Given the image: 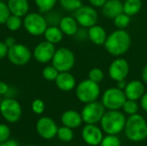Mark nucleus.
<instances>
[{"instance_id":"f257e3e1","label":"nucleus","mask_w":147,"mask_h":146,"mask_svg":"<svg viewBox=\"0 0 147 146\" xmlns=\"http://www.w3.org/2000/svg\"><path fill=\"white\" fill-rule=\"evenodd\" d=\"M131 44L132 38L130 34L126 29H116L108 34L103 46L110 55L121 57L128 52Z\"/></svg>"},{"instance_id":"f03ea898","label":"nucleus","mask_w":147,"mask_h":146,"mask_svg":"<svg viewBox=\"0 0 147 146\" xmlns=\"http://www.w3.org/2000/svg\"><path fill=\"white\" fill-rule=\"evenodd\" d=\"M127 118L120 110H108L103 114L100 124L102 130L108 135H117L124 131Z\"/></svg>"},{"instance_id":"7ed1b4c3","label":"nucleus","mask_w":147,"mask_h":146,"mask_svg":"<svg viewBox=\"0 0 147 146\" xmlns=\"http://www.w3.org/2000/svg\"><path fill=\"white\" fill-rule=\"evenodd\" d=\"M127 138L133 142H141L147 139V122L145 118L138 114L130 115L124 128Z\"/></svg>"},{"instance_id":"20e7f679","label":"nucleus","mask_w":147,"mask_h":146,"mask_svg":"<svg viewBox=\"0 0 147 146\" xmlns=\"http://www.w3.org/2000/svg\"><path fill=\"white\" fill-rule=\"evenodd\" d=\"M101 94L99 83L87 78L76 86V96L81 102L86 104L97 101Z\"/></svg>"},{"instance_id":"39448f33","label":"nucleus","mask_w":147,"mask_h":146,"mask_svg":"<svg viewBox=\"0 0 147 146\" xmlns=\"http://www.w3.org/2000/svg\"><path fill=\"white\" fill-rule=\"evenodd\" d=\"M22 25L26 31L34 36L44 34V32L48 27V23L46 17L36 12L28 13L24 16Z\"/></svg>"},{"instance_id":"423d86ee","label":"nucleus","mask_w":147,"mask_h":146,"mask_svg":"<svg viewBox=\"0 0 147 146\" xmlns=\"http://www.w3.org/2000/svg\"><path fill=\"white\" fill-rule=\"evenodd\" d=\"M75 55L73 52L67 47H60L56 49L52 65L59 71H70L75 65Z\"/></svg>"},{"instance_id":"0eeeda50","label":"nucleus","mask_w":147,"mask_h":146,"mask_svg":"<svg viewBox=\"0 0 147 146\" xmlns=\"http://www.w3.org/2000/svg\"><path fill=\"white\" fill-rule=\"evenodd\" d=\"M127 100L124 90L112 87L104 91L102 96V103L107 110H120Z\"/></svg>"},{"instance_id":"6e6552de","label":"nucleus","mask_w":147,"mask_h":146,"mask_svg":"<svg viewBox=\"0 0 147 146\" xmlns=\"http://www.w3.org/2000/svg\"><path fill=\"white\" fill-rule=\"evenodd\" d=\"M0 113L5 120L16 123L22 116V107L16 99L7 97L0 102Z\"/></svg>"},{"instance_id":"1a4fd4ad","label":"nucleus","mask_w":147,"mask_h":146,"mask_svg":"<svg viewBox=\"0 0 147 146\" xmlns=\"http://www.w3.org/2000/svg\"><path fill=\"white\" fill-rule=\"evenodd\" d=\"M106 112V108L102 102L97 101L86 103L82 109L81 115L83 121L85 124H93L96 125L100 123L103 114Z\"/></svg>"},{"instance_id":"9d476101","label":"nucleus","mask_w":147,"mask_h":146,"mask_svg":"<svg viewBox=\"0 0 147 146\" xmlns=\"http://www.w3.org/2000/svg\"><path fill=\"white\" fill-rule=\"evenodd\" d=\"M74 17L78 25L85 28L97 24L99 18L96 8L91 5H82L74 12Z\"/></svg>"},{"instance_id":"9b49d317","label":"nucleus","mask_w":147,"mask_h":146,"mask_svg":"<svg viewBox=\"0 0 147 146\" xmlns=\"http://www.w3.org/2000/svg\"><path fill=\"white\" fill-rule=\"evenodd\" d=\"M7 57L11 64L22 66L30 61L32 53L28 46L22 44H16L9 48Z\"/></svg>"},{"instance_id":"f8f14e48","label":"nucleus","mask_w":147,"mask_h":146,"mask_svg":"<svg viewBox=\"0 0 147 146\" xmlns=\"http://www.w3.org/2000/svg\"><path fill=\"white\" fill-rule=\"evenodd\" d=\"M129 71L130 66L127 60L121 57H116V59L110 63L108 70L109 77L115 82L127 79Z\"/></svg>"},{"instance_id":"ddd939ff","label":"nucleus","mask_w":147,"mask_h":146,"mask_svg":"<svg viewBox=\"0 0 147 146\" xmlns=\"http://www.w3.org/2000/svg\"><path fill=\"white\" fill-rule=\"evenodd\" d=\"M55 51L56 48L54 44L47 40H44L35 46L34 50V58L39 63L46 64L52 61Z\"/></svg>"},{"instance_id":"4468645a","label":"nucleus","mask_w":147,"mask_h":146,"mask_svg":"<svg viewBox=\"0 0 147 146\" xmlns=\"http://www.w3.org/2000/svg\"><path fill=\"white\" fill-rule=\"evenodd\" d=\"M58 128L55 121L49 117H42L36 123L37 133L44 139H52L57 136Z\"/></svg>"},{"instance_id":"2eb2a0df","label":"nucleus","mask_w":147,"mask_h":146,"mask_svg":"<svg viewBox=\"0 0 147 146\" xmlns=\"http://www.w3.org/2000/svg\"><path fill=\"white\" fill-rule=\"evenodd\" d=\"M82 139L90 146L99 145L103 139V133L100 127L93 124H86L82 129Z\"/></svg>"},{"instance_id":"dca6fc26","label":"nucleus","mask_w":147,"mask_h":146,"mask_svg":"<svg viewBox=\"0 0 147 146\" xmlns=\"http://www.w3.org/2000/svg\"><path fill=\"white\" fill-rule=\"evenodd\" d=\"M146 92V87L143 81L134 79L127 83L124 93L126 95L127 99L138 101L140 100L143 95Z\"/></svg>"},{"instance_id":"f3484780","label":"nucleus","mask_w":147,"mask_h":146,"mask_svg":"<svg viewBox=\"0 0 147 146\" xmlns=\"http://www.w3.org/2000/svg\"><path fill=\"white\" fill-rule=\"evenodd\" d=\"M55 83L60 90L68 92L76 87L77 82L75 77L70 71H64L59 73L55 79Z\"/></svg>"},{"instance_id":"a211bd4d","label":"nucleus","mask_w":147,"mask_h":146,"mask_svg":"<svg viewBox=\"0 0 147 146\" xmlns=\"http://www.w3.org/2000/svg\"><path fill=\"white\" fill-rule=\"evenodd\" d=\"M122 12L123 3L121 0H107L102 7V14L109 19H114Z\"/></svg>"},{"instance_id":"6ab92c4d","label":"nucleus","mask_w":147,"mask_h":146,"mask_svg":"<svg viewBox=\"0 0 147 146\" xmlns=\"http://www.w3.org/2000/svg\"><path fill=\"white\" fill-rule=\"evenodd\" d=\"M108 37L107 31L100 25H94L88 28L89 40L96 46H103Z\"/></svg>"},{"instance_id":"aec40b11","label":"nucleus","mask_w":147,"mask_h":146,"mask_svg":"<svg viewBox=\"0 0 147 146\" xmlns=\"http://www.w3.org/2000/svg\"><path fill=\"white\" fill-rule=\"evenodd\" d=\"M59 27L64 34L68 36H74L78 31V23L74 16L66 15L60 19Z\"/></svg>"},{"instance_id":"412c9836","label":"nucleus","mask_w":147,"mask_h":146,"mask_svg":"<svg viewBox=\"0 0 147 146\" xmlns=\"http://www.w3.org/2000/svg\"><path fill=\"white\" fill-rule=\"evenodd\" d=\"M61 121L64 126L71 129L79 127L82 122H84L81 114L75 110H67L64 112L61 116Z\"/></svg>"},{"instance_id":"4be33fe9","label":"nucleus","mask_w":147,"mask_h":146,"mask_svg":"<svg viewBox=\"0 0 147 146\" xmlns=\"http://www.w3.org/2000/svg\"><path fill=\"white\" fill-rule=\"evenodd\" d=\"M7 4L11 15L23 17L28 13L29 3L28 0H8Z\"/></svg>"},{"instance_id":"5701e85b","label":"nucleus","mask_w":147,"mask_h":146,"mask_svg":"<svg viewBox=\"0 0 147 146\" xmlns=\"http://www.w3.org/2000/svg\"><path fill=\"white\" fill-rule=\"evenodd\" d=\"M44 37L46 40L55 45L62 40L64 37V34L59 28V27L56 25H51L47 27L46 31L44 32Z\"/></svg>"},{"instance_id":"b1692460","label":"nucleus","mask_w":147,"mask_h":146,"mask_svg":"<svg viewBox=\"0 0 147 146\" xmlns=\"http://www.w3.org/2000/svg\"><path fill=\"white\" fill-rule=\"evenodd\" d=\"M142 8L141 0H125L123 3V12L130 16L137 15Z\"/></svg>"},{"instance_id":"393cba45","label":"nucleus","mask_w":147,"mask_h":146,"mask_svg":"<svg viewBox=\"0 0 147 146\" xmlns=\"http://www.w3.org/2000/svg\"><path fill=\"white\" fill-rule=\"evenodd\" d=\"M113 20L114 25L117 29H126L131 22V16L122 12L116 17H115Z\"/></svg>"},{"instance_id":"a878e982","label":"nucleus","mask_w":147,"mask_h":146,"mask_svg":"<svg viewBox=\"0 0 147 146\" xmlns=\"http://www.w3.org/2000/svg\"><path fill=\"white\" fill-rule=\"evenodd\" d=\"M57 136H58L59 140H61L62 142L67 143V142H70L73 139L74 133H73V131L71 128L67 127L65 126H63L58 128Z\"/></svg>"},{"instance_id":"bb28decb","label":"nucleus","mask_w":147,"mask_h":146,"mask_svg":"<svg viewBox=\"0 0 147 146\" xmlns=\"http://www.w3.org/2000/svg\"><path fill=\"white\" fill-rule=\"evenodd\" d=\"M58 0H34V3L41 13L49 12L57 3Z\"/></svg>"},{"instance_id":"cd10ccee","label":"nucleus","mask_w":147,"mask_h":146,"mask_svg":"<svg viewBox=\"0 0 147 146\" xmlns=\"http://www.w3.org/2000/svg\"><path fill=\"white\" fill-rule=\"evenodd\" d=\"M5 24L9 30L15 32V31H17L21 28V26L22 25V21L20 16L10 15L9 18L7 19Z\"/></svg>"},{"instance_id":"c85d7f7f","label":"nucleus","mask_w":147,"mask_h":146,"mask_svg":"<svg viewBox=\"0 0 147 146\" xmlns=\"http://www.w3.org/2000/svg\"><path fill=\"white\" fill-rule=\"evenodd\" d=\"M139 108L140 107H139V104H138L137 101L127 99L125 103L122 106V110H123L124 114H126L130 116V115L138 114Z\"/></svg>"},{"instance_id":"c756f323","label":"nucleus","mask_w":147,"mask_h":146,"mask_svg":"<svg viewBox=\"0 0 147 146\" xmlns=\"http://www.w3.org/2000/svg\"><path fill=\"white\" fill-rule=\"evenodd\" d=\"M59 3L64 9L72 12H75L83 5L82 0H59Z\"/></svg>"},{"instance_id":"7c9ffc66","label":"nucleus","mask_w":147,"mask_h":146,"mask_svg":"<svg viewBox=\"0 0 147 146\" xmlns=\"http://www.w3.org/2000/svg\"><path fill=\"white\" fill-rule=\"evenodd\" d=\"M59 73V71L53 65L46 66L42 71V76L47 81H55Z\"/></svg>"},{"instance_id":"2f4dec72","label":"nucleus","mask_w":147,"mask_h":146,"mask_svg":"<svg viewBox=\"0 0 147 146\" xmlns=\"http://www.w3.org/2000/svg\"><path fill=\"white\" fill-rule=\"evenodd\" d=\"M104 72L101 68L98 67H95L90 70L89 73H88V78L97 83H100L103 79H104Z\"/></svg>"},{"instance_id":"473e14b6","label":"nucleus","mask_w":147,"mask_h":146,"mask_svg":"<svg viewBox=\"0 0 147 146\" xmlns=\"http://www.w3.org/2000/svg\"><path fill=\"white\" fill-rule=\"evenodd\" d=\"M121 140L116 135H107L103 137L100 146H121Z\"/></svg>"},{"instance_id":"72a5a7b5","label":"nucleus","mask_w":147,"mask_h":146,"mask_svg":"<svg viewBox=\"0 0 147 146\" xmlns=\"http://www.w3.org/2000/svg\"><path fill=\"white\" fill-rule=\"evenodd\" d=\"M11 15L8 4L3 1H0V24H5L7 19Z\"/></svg>"},{"instance_id":"f704fd0d","label":"nucleus","mask_w":147,"mask_h":146,"mask_svg":"<svg viewBox=\"0 0 147 146\" xmlns=\"http://www.w3.org/2000/svg\"><path fill=\"white\" fill-rule=\"evenodd\" d=\"M32 110L36 114H41L45 110V103L40 99H35L32 102Z\"/></svg>"},{"instance_id":"c9c22d12","label":"nucleus","mask_w":147,"mask_h":146,"mask_svg":"<svg viewBox=\"0 0 147 146\" xmlns=\"http://www.w3.org/2000/svg\"><path fill=\"white\" fill-rule=\"evenodd\" d=\"M10 130L8 126L0 124V143H3L9 139Z\"/></svg>"},{"instance_id":"e433bc0d","label":"nucleus","mask_w":147,"mask_h":146,"mask_svg":"<svg viewBox=\"0 0 147 146\" xmlns=\"http://www.w3.org/2000/svg\"><path fill=\"white\" fill-rule=\"evenodd\" d=\"M9 48L5 45L4 41H0V59L5 58L8 54Z\"/></svg>"},{"instance_id":"4c0bfd02","label":"nucleus","mask_w":147,"mask_h":146,"mask_svg":"<svg viewBox=\"0 0 147 146\" xmlns=\"http://www.w3.org/2000/svg\"><path fill=\"white\" fill-rule=\"evenodd\" d=\"M90 4L95 8H102L107 0H88Z\"/></svg>"},{"instance_id":"58836bf2","label":"nucleus","mask_w":147,"mask_h":146,"mask_svg":"<svg viewBox=\"0 0 147 146\" xmlns=\"http://www.w3.org/2000/svg\"><path fill=\"white\" fill-rule=\"evenodd\" d=\"M9 86L6 83L0 81V96H4L9 92Z\"/></svg>"},{"instance_id":"ea45409f","label":"nucleus","mask_w":147,"mask_h":146,"mask_svg":"<svg viewBox=\"0 0 147 146\" xmlns=\"http://www.w3.org/2000/svg\"><path fill=\"white\" fill-rule=\"evenodd\" d=\"M0 146H20L19 143L16 139H8L3 143H0Z\"/></svg>"},{"instance_id":"a19ab883","label":"nucleus","mask_w":147,"mask_h":146,"mask_svg":"<svg viewBox=\"0 0 147 146\" xmlns=\"http://www.w3.org/2000/svg\"><path fill=\"white\" fill-rule=\"evenodd\" d=\"M140 106H141L142 109L147 113V91L145 92V94L143 95V96L140 99Z\"/></svg>"},{"instance_id":"79ce46f5","label":"nucleus","mask_w":147,"mask_h":146,"mask_svg":"<svg viewBox=\"0 0 147 146\" xmlns=\"http://www.w3.org/2000/svg\"><path fill=\"white\" fill-rule=\"evenodd\" d=\"M4 43H5V45L7 46L8 48L11 47V46H15L16 44V39L14 37H8V38H6L4 40Z\"/></svg>"},{"instance_id":"37998d69","label":"nucleus","mask_w":147,"mask_h":146,"mask_svg":"<svg viewBox=\"0 0 147 146\" xmlns=\"http://www.w3.org/2000/svg\"><path fill=\"white\" fill-rule=\"evenodd\" d=\"M141 77H142V81L144 82V83L147 84V65H145V67L142 70L141 72Z\"/></svg>"},{"instance_id":"c03bdc74","label":"nucleus","mask_w":147,"mask_h":146,"mask_svg":"<svg viewBox=\"0 0 147 146\" xmlns=\"http://www.w3.org/2000/svg\"><path fill=\"white\" fill-rule=\"evenodd\" d=\"M117 83V88H119V89H122V90H124L125 89V88H126V86H127V82L126 81V79H124V80H121V81H119V82H116Z\"/></svg>"},{"instance_id":"a18cd8bd","label":"nucleus","mask_w":147,"mask_h":146,"mask_svg":"<svg viewBox=\"0 0 147 146\" xmlns=\"http://www.w3.org/2000/svg\"><path fill=\"white\" fill-rule=\"evenodd\" d=\"M25 146H34V145H25Z\"/></svg>"}]
</instances>
